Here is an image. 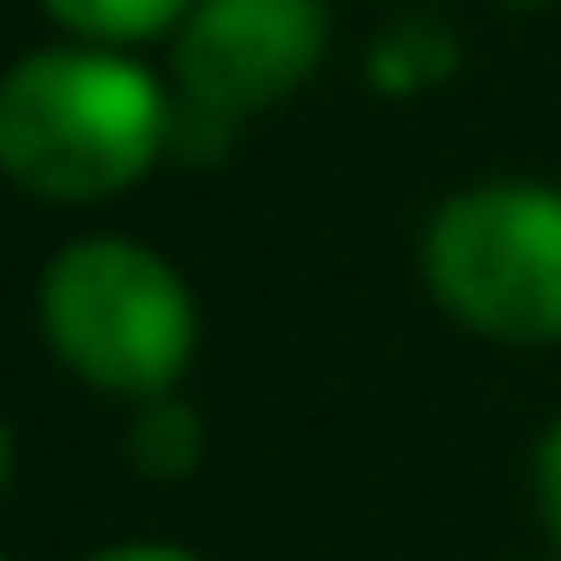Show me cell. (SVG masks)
<instances>
[{"label": "cell", "instance_id": "cell-1", "mask_svg": "<svg viewBox=\"0 0 561 561\" xmlns=\"http://www.w3.org/2000/svg\"><path fill=\"white\" fill-rule=\"evenodd\" d=\"M170 147L162 85L116 47H47L0 78V178L32 201H116Z\"/></svg>", "mask_w": 561, "mask_h": 561}, {"label": "cell", "instance_id": "cell-2", "mask_svg": "<svg viewBox=\"0 0 561 561\" xmlns=\"http://www.w3.org/2000/svg\"><path fill=\"white\" fill-rule=\"evenodd\" d=\"M39 331L93 392L154 400L185 377L201 316L185 277L139 239H78L39 277Z\"/></svg>", "mask_w": 561, "mask_h": 561}, {"label": "cell", "instance_id": "cell-3", "mask_svg": "<svg viewBox=\"0 0 561 561\" xmlns=\"http://www.w3.org/2000/svg\"><path fill=\"white\" fill-rule=\"evenodd\" d=\"M423 285L454 323L500 346L561 339V193L469 185L438 201L423 224Z\"/></svg>", "mask_w": 561, "mask_h": 561}, {"label": "cell", "instance_id": "cell-4", "mask_svg": "<svg viewBox=\"0 0 561 561\" xmlns=\"http://www.w3.org/2000/svg\"><path fill=\"white\" fill-rule=\"evenodd\" d=\"M331 9L323 0H193L178 24V93L216 116H262L323 70Z\"/></svg>", "mask_w": 561, "mask_h": 561}, {"label": "cell", "instance_id": "cell-5", "mask_svg": "<svg viewBox=\"0 0 561 561\" xmlns=\"http://www.w3.org/2000/svg\"><path fill=\"white\" fill-rule=\"evenodd\" d=\"M39 9L85 47H147L193 16V0H39Z\"/></svg>", "mask_w": 561, "mask_h": 561}, {"label": "cell", "instance_id": "cell-6", "mask_svg": "<svg viewBox=\"0 0 561 561\" xmlns=\"http://www.w3.org/2000/svg\"><path fill=\"white\" fill-rule=\"evenodd\" d=\"M201 415L185 408V400H170V392H154L139 415H131V461L147 469V477H193L201 469Z\"/></svg>", "mask_w": 561, "mask_h": 561}, {"label": "cell", "instance_id": "cell-7", "mask_svg": "<svg viewBox=\"0 0 561 561\" xmlns=\"http://www.w3.org/2000/svg\"><path fill=\"white\" fill-rule=\"evenodd\" d=\"M454 70V32L446 24H400L369 47V85L377 93H423Z\"/></svg>", "mask_w": 561, "mask_h": 561}, {"label": "cell", "instance_id": "cell-8", "mask_svg": "<svg viewBox=\"0 0 561 561\" xmlns=\"http://www.w3.org/2000/svg\"><path fill=\"white\" fill-rule=\"evenodd\" d=\"M530 492H538V523H546V538H553V553H561V423L538 438V461H530Z\"/></svg>", "mask_w": 561, "mask_h": 561}, {"label": "cell", "instance_id": "cell-9", "mask_svg": "<svg viewBox=\"0 0 561 561\" xmlns=\"http://www.w3.org/2000/svg\"><path fill=\"white\" fill-rule=\"evenodd\" d=\"M93 561H201V553H185V546H108Z\"/></svg>", "mask_w": 561, "mask_h": 561}, {"label": "cell", "instance_id": "cell-10", "mask_svg": "<svg viewBox=\"0 0 561 561\" xmlns=\"http://www.w3.org/2000/svg\"><path fill=\"white\" fill-rule=\"evenodd\" d=\"M9 469H16V446H9V423H0V492H9Z\"/></svg>", "mask_w": 561, "mask_h": 561}, {"label": "cell", "instance_id": "cell-11", "mask_svg": "<svg viewBox=\"0 0 561 561\" xmlns=\"http://www.w3.org/2000/svg\"><path fill=\"white\" fill-rule=\"evenodd\" d=\"M507 9H546V0H507Z\"/></svg>", "mask_w": 561, "mask_h": 561}]
</instances>
